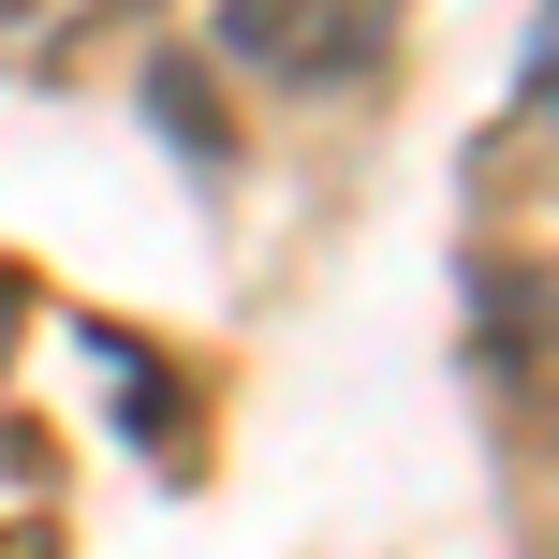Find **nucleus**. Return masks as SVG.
I'll return each mask as SVG.
<instances>
[{"instance_id":"f257e3e1","label":"nucleus","mask_w":559,"mask_h":559,"mask_svg":"<svg viewBox=\"0 0 559 559\" xmlns=\"http://www.w3.org/2000/svg\"><path fill=\"white\" fill-rule=\"evenodd\" d=\"M397 45V0H222V59L265 88H295V104H338V88H368Z\"/></svg>"},{"instance_id":"f03ea898","label":"nucleus","mask_w":559,"mask_h":559,"mask_svg":"<svg viewBox=\"0 0 559 559\" xmlns=\"http://www.w3.org/2000/svg\"><path fill=\"white\" fill-rule=\"evenodd\" d=\"M74 15H88V0H0V59H45Z\"/></svg>"}]
</instances>
